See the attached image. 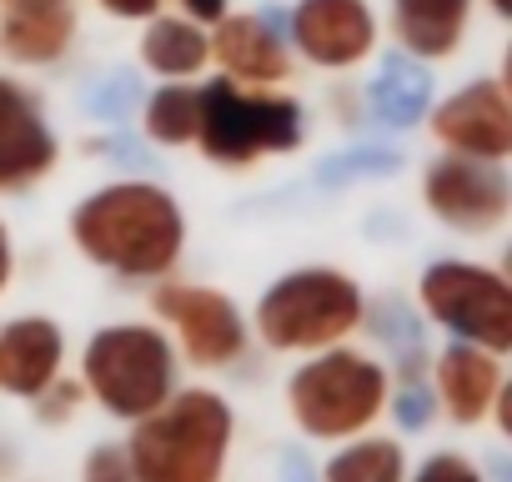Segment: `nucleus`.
Wrapping results in <instances>:
<instances>
[{"label": "nucleus", "mask_w": 512, "mask_h": 482, "mask_svg": "<svg viewBox=\"0 0 512 482\" xmlns=\"http://www.w3.org/2000/svg\"><path fill=\"white\" fill-rule=\"evenodd\" d=\"M181 352L161 322H106L81 347V382L86 397L111 422L151 417L181 387Z\"/></svg>", "instance_id": "6"}, {"label": "nucleus", "mask_w": 512, "mask_h": 482, "mask_svg": "<svg viewBox=\"0 0 512 482\" xmlns=\"http://www.w3.org/2000/svg\"><path fill=\"white\" fill-rule=\"evenodd\" d=\"M307 146V106L287 86H241L231 76L201 81L196 151L221 171H251L267 156Z\"/></svg>", "instance_id": "5"}, {"label": "nucleus", "mask_w": 512, "mask_h": 482, "mask_svg": "<svg viewBox=\"0 0 512 482\" xmlns=\"http://www.w3.org/2000/svg\"><path fill=\"white\" fill-rule=\"evenodd\" d=\"M171 0H96V11L121 21V26H146L151 16H161Z\"/></svg>", "instance_id": "31"}, {"label": "nucleus", "mask_w": 512, "mask_h": 482, "mask_svg": "<svg viewBox=\"0 0 512 482\" xmlns=\"http://www.w3.org/2000/svg\"><path fill=\"white\" fill-rule=\"evenodd\" d=\"M81 482H136V467H131L126 442H116V437L91 442V452L81 457Z\"/></svg>", "instance_id": "29"}, {"label": "nucleus", "mask_w": 512, "mask_h": 482, "mask_svg": "<svg viewBox=\"0 0 512 482\" xmlns=\"http://www.w3.org/2000/svg\"><path fill=\"white\" fill-rule=\"evenodd\" d=\"M287 41L302 66L352 76L382 51V16L372 0H292Z\"/></svg>", "instance_id": "10"}, {"label": "nucleus", "mask_w": 512, "mask_h": 482, "mask_svg": "<svg viewBox=\"0 0 512 482\" xmlns=\"http://www.w3.org/2000/svg\"><path fill=\"white\" fill-rule=\"evenodd\" d=\"M61 166V136L51 126L46 96L0 71V196H26Z\"/></svg>", "instance_id": "11"}, {"label": "nucleus", "mask_w": 512, "mask_h": 482, "mask_svg": "<svg viewBox=\"0 0 512 482\" xmlns=\"http://www.w3.org/2000/svg\"><path fill=\"white\" fill-rule=\"evenodd\" d=\"M81 0H0V61L11 71H51L76 51Z\"/></svg>", "instance_id": "13"}, {"label": "nucleus", "mask_w": 512, "mask_h": 482, "mask_svg": "<svg viewBox=\"0 0 512 482\" xmlns=\"http://www.w3.org/2000/svg\"><path fill=\"white\" fill-rule=\"evenodd\" d=\"M482 472H487V482H512V447L507 452H487Z\"/></svg>", "instance_id": "35"}, {"label": "nucleus", "mask_w": 512, "mask_h": 482, "mask_svg": "<svg viewBox=\"0 0 512 482\" xmlns=\"http://www.w3.org/2000/svg\"><path fill=\"white\" fill-rule=\"evenodd\" d=\"M387 417L397 422V432L402 437H417V432H427L437 417H442V407H437V392H432V377H392V402H387Z\"/></svg>", "instance_id": "25"}, {"label": "nucleus", "mask_w": 512, "mask_h": 482, "mask_svg": "<svg viewBox=\"0 0 512 482\" xmlns=\"http://www.w3.org/2000/svg\"><path fill=\"white\" fill-rule=\"evenodd\" d=\"M236 407L216 387H176L151 417L131 422L126 452L136 482H226Z\"/></svg>", "instance_id": "3"}, {"label": "nucleus", "mask_w": 512, "mask_h": 482, "mask_svg": "<svg viewBox=\"0 0 512 482\" xmlns=\"http://www.w3.org/2000/svg\"><path fill=\"white\" fill-rule=\"evenodd\" d=\"M492 427H497V437L512 447V372L502 377V387H497V402H492V417H487Z\"/></svg>", "instance_id": "34"}, {"label": "nucleus", "mask_w": 512, "mask_h": 482, "mask_svg": "<svg viewBox=\"0 0 512 482\" xmlns=\"http://www.w3.org/2000/svg\"><path fill=\"white\" fill-rule=\"evenodd\" d=\"M367 292L347 267L307 262L272 277L251 307V337L272 357H312L362 332Z\"/></svg>", "instance_id": "4"}, {"label": "nucleus", "mask_w": 512, "mask_h": 482, "mask_svg": "<svg viewBox=\"0 0 512 482\" xmlns=\"http://www.w3.org/2000/svg\"><path fill=\"white\" fill-rule=\"evenodd\" d=\"M171 11H181V16H191V21H201V26H216V21H226L236 6H231V0H171Z\"/></svg>", "instance_id": "32"}, {"label": "nucleus", "mask_w": 512, "mask_h": 482, "mask_svg": "<svg viewBox=\"0 0 512 482\" xmlns=\"http://www.w3.org/2000/svg\"><path fill=\"white\" fill-rule=\"evenodd\" d=\"M136 131L156 146V151H186L196 146L201 131V81H161L146 91Z\"/></svg>", "instance_id": "21"}, {"label": "nucleus", "mask_w": 512, "mask_h": 482, "mask_svg": "<svg viewBox=\"0 0 512 482\" xmlns=\"http://www.w3.org/2000/svg\"><path fill=\"white\" fill-rule=\"evenodd\" d=\"M507 367L497 352L487 347H472V342H442L432 352V392H437V407L452 427H482L492 417V402H497V387H502Z\"/></svg>", "instance_id": "15"}, {"label": "nucleus", "mask_w": 512, "mask_h": 482, "mask_svg": "<svg viewBox=\"0 0 512 482\" xmlns=\"http://www.w3.org/2000/svg\"><path fill=\"white\" fill-rule=\"evenodd\" d=\"M367 91V111H372V126L377 131H417L427 126V111L437 101V86H432V66L407 56V51H377L372 56V76L362 81Z\"/></svg>", "instance_id": "17"}, {"label": "nucleus", "mask_w": 512, "mask_h": 482, "mask_svg": "<svg viewBox=\"0 0 512 482\" xmlns=\"http://www.w3.org/2000/svg\"><path fill=\"white\" fill-rule=\"evenodd\" d=\"M146 91H151V86H141V76H136V71H111V76L91 81L81 101H86V111H91L101 126H126V121H136V116H141Z\"/></svg>", "instance_id": "24"}, {"label": "nucleus", "mask_w": 512, "mask_h": 482, "mask_svg": "<svg viewBox=\"0 0 512 482\" xmlns=\"http://www.w3.org/2000/svg\"><path fill=\"white\" fill-rule=\"evenodd\" d=\"M412 457L402 437L362 432L352 442H337L322 462V482H407Z\"/></svg>", "instance_id": "22"}, {"label": "nucleus", "mask_w": 512, "mask_h": 482, "mask_svg": "<svg viewBox=\"0 0 512 482\" xmlns=\"http://www.w3.org/2000/svg\"><path fill=\"white\" fill-rule=\"evenodd\" d=\"M186 231L191 226L176 191L151 176H116L86 191L66 216V241L76 257L126 287L176 277L186 257Z\"/></svg>", "instance_id": "1"}, {"label": "nucleus", "mask_w": 512, "mask_h": 482, "mask_svg": "<svg viewBox=\"0 0 512 482\" xmlns=\"http://www.w3.org/2000/svg\"><path fill=\"white\" fill-rule=\"evenodd\" d=\"M66 327L46 312H21L0 322V392L31 402L66 372Z\"/></svg>", "instance_id": "16"}, {"label": "nucleus", "mask_w": 512, "mask_h": 482, "mask_svg": "<svg viewBox=\"0 0 512 482\" xmlns=\"http://www.w3.org/2000/svg\"><path fill=\"white\" fill-rule=\"evenodd\" d=\"M427 136L437 141V151L452 156L512 161V96L502 91L497 76H472L432 101Z\"/></svg>", "instance_id": "12"}, {"label": "nucleus", "mask_w": 512, "mask_h": 482, "mask_svg": "<svg viewBox=\"0 0 512 482\" xmlns=\"http://www.w3.org/2000/svg\"><path fill=\"white\" fill-rule=\"evenodd\" d=\"M497 81H502V91L512 96V41L502 46V61H497Z\"/></svg>", "instance_id": "36"}, {"label": "nucleus", "mask_w": 512, "mask_h": 482, "mask_svg": "<svg viewBox=\"0 0 512 482\" xmlns=\"http://www.w3.org/2000/svg\"><path fill=\"white\" fill-rule=\"evenodd\" d=\"M402 166H407V156H402L397 146H382V141H352L347 151L322 156V166H317V186L342 191V186H352V181H392Z\"/></svg>", "instance_id": "23"}, {"label": "nucleus", "mask_w": 512, "mask_h": 482, "mask_svg": "<svg viewBox=\"0 0 512 482\" xmlns=\"http://www.w3.org/2000/svg\"><path fill=\"white\" fill-rule=\"evenodd\" d=\"M422 211L452 236H497L512 221V171L507 161H477L437 151L422 166Z\"/></svg>", "instance_id": "9"}, {"label": "nucleus", "mask_w": 512, "mask_h": 482, "mask_svg": "<svg viewBox=\"0 0 512 482\" xmlns=\"http://www.w3.org/2000/svg\"><path fill=\"white\" fill-rule=\"evenodd\" d=\"M211 71L241 86H287L297 76V51L262 11H231L211 26Z\"/></svg>", "instance_id": "14"}, {"label": "nucleus", "mask_w": 512, "mask_h": 482, "mask_svg": "<svg viewBox=\"0 0 512 482\" xmlns=\"http://www.w3.org/2000/svg\"><path fill=\"white\" fill-rule=\"evenodd\" d=\"M392 402V367L357 337L312 357H297L287 372V417L307 442H352L377 432Z\"/></svg>", "instance_id": "2"}, {"label": "nucleus", "mask_w": 512, "mask_h": 482, "mask_svg": "<svg viewBox=\"0 0 512 482\" xmlns=\"http://www.w3.org/2000/svg\"><path fill=\"white\" fill-rule=\"evenodd\" d=\"M322 106H327V116L342 126V131H372V111H367V91H362V81H332L327 86V96H322Z\"/></svg>", "instance_id": "28"}, {"label": "nucleus", "mask_w": 512, "mask_h": 482, "mask_svg": "<svg viewBox=\"0 0 512 482\" xmlns=\"http://www.w3.org/2000/svg\"><path fill=\"white\" fill-rule=\"evenodd\" d=\"M482 6H487V16H492V21L512 26V0H482Z\"/></svg>", "instance_id": "37"}, {"label": "nucleus", "mask_w": 512, "mask_h": 482, "mask_svg": "<svg viewBox=\"0 0 512 482\" xmlns=\"http://www.w3.org/2000/svg\"><path fill=\"white\" fill-rule=\"evenodd\" d=\"M16 231H11V221L0 216V297L11 292V282H16Z\"/></svg>", "instance_id": "33"}, {"label": "nucleus", "mask_w": 512, "mask_h": 482, "mask_svg": "<svg viewBox=\"0 0 512 482\" xmlns=\"http://www.w3.org/2000/svg\"><path fill=\"white\" fill-rule=\"evenodd\" d=\"M136 61L156 81H196L211 71V26H201L181 11H161L141 26Z\"/></svg>", "instance_id": "20"}, {"label": "nucleus", "mask_w": 512, "mask_h": 482, "mask_svg": "<svg viewBox=\"0 0 512 482\" xmlns=\"http://www.w3.org/2000/svg\"><path fill=\"white\" fill-rule=\"evenodd\" d=\"M492 267H497V272H502V277L512 282V236L502 241V252H497V262H492Z\"/></svg>", "instance_id": "38"}, {"label": "nucleus", "mask_w": 512, "mask_h": 482, "mask_svg": "<svg viewBox=\"0 0 512 482\" xmlns=\"http://www.w3.org/2000/svg\"><path fill=\"white\" fill-rule=\"evenodd\" d=\"M277 482H322V462L302 442H287L277 457Z\"/></svg>", "instance_id": "30"}, {"label": "nucleus", "mask_w": 512, "mask_h": 482, "mask_svg": "<svg viewBox=\"0 0 512 482\" xmlns=\"http://www.w3.org/2000/svg\"><path fill=\"white\" fill-rule=\"evenodd\" d=\"M91 397H86V382H81V372L71 377V372H61L51 387H41L36 397H31V422L36 427H71L76 417H81V407H86Z\"/></svg>", "instance_id": "26"}, {"label": "nucleus", "mask_w": 512, "mask_h": 482, "mask_svg": "<svg viewBox=\"0 0 512 482\" xmlns=\"http://www.w3.org/2000/svg\"><path fill=\"white\" fill-rule=\"evenodd\" d=\"M146 307L166 327V337L176 342L181 362L196 372H226V367L246 362V352L256 342L251 312H241V302L211 282L161 277L146 287Z\"/></svg>", "instance_id": "8"}, {"label": "nucleus", "mask_w": 512, "mask_h": 482, "mask_svg": "<svg viewBox=\"0 0 512 482\" xmlns=\"http://www.w3.org/2000/svg\"><path fill=\"white\" fill-rule=\"evenodd\" d=\"M407 482H487V472H482L477 457H467L457 447H437L422 462H412Z\"/></svg>", "instance_id": "27"}, {"label": "nucleus", "mask_w": 512, "mask_h": 482, "mask_svg": "<svg viewBox=\"0 0 512 482\" xmlns=\"http://www.w3.org/2000/svg\"><path fill=\"white\" fill-rule=\"evenodd\" d=\"M362 337L372 342L377 357H387L392 377H432V347H427V317L417 307V297L407 302L402 292H382L367 297L362 312Z\"/></svg>", "instance_id": "19"}, {"label": "nucleus", "mask_w": 512, "mask_h": 482, "mask_svg": "<svg viewBox=\"0 0 512 482\" xmlns=\"http://www.w3.org/2000/svg\"><path fill=\"white\" fill-rule=\"evenodd\" d=\"M417 307L427 327L447 332L452 342H472L512 357V282L472 257H437L417 277Z\"/></svg>", "instance_id": "7"}, {"label": "nucleus", "mask_w": 512, "mask_h": 482, "mask_svg": "<svg viewBox=\"0 0 512 482\" xmlns=\"http://www.w3.org/2000/svg\"><path fill=\"white\" fill-rule=\"evenodd\" d=\"M472 11H477V0H387L382 31L392 36L397 51L427 66H442L467 46Z\"/></svg>", "instance_id": "18"}]
</instances>
